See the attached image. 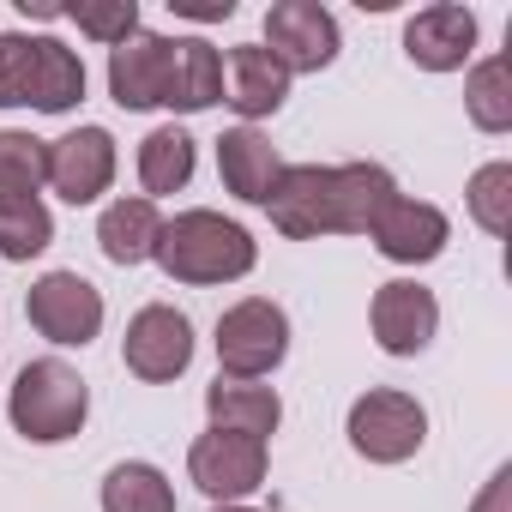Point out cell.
Segmentation results:
<instances>
[{"label": "cell", "mask_w": 512, "mask_h": 512, "mask_svg": "<svg viewBox=\"0 0 512 512\" xmlns=\"http://www.w3.org/2000/svg\"><path fill=\"white\" fill-rule=\"evenodd\" d=\"M211 512H253V506H247V500H235V506H211Z\"/></svg>", "instance_id": "30"}, {"label": "cell", "mask_w": 512, "mask_h": 512, "mask_svg": "<svg viewBox=\"0 0 512 512\" xmlns=\"http://www.w3.org/2000/svg\"><path fill=\"white\" fill-rule=\"evenodd\" d=\"M121 362L133 380L145 386H169L187 374L193 362V320L169 302H145L133 320H127V338H121Z\"/></svg>", "instance_id": "9"}, {"label": "cell", "mask_w": 512, "mask_h": 512, "mask_svg": "<svg viewBox=\"0 0 512 512\" xmlns=\"http://www.w3.org/2000/svg\"><path fill=\"white\" fill-rule=\"evenodd\" d=\"M344 434H350L356 458H368V464H404L428 440V410H422V398H410L398 386H374V392H362L350 404Z\"/></svg>", "instance_id": "6"}, {"label": "cell", "mask_w": 512, "mask_h": 512, "mask_svg": "<svg viewBox=\"0 0 512 512\" xmlns=\"http://www.w3.org/2000/svg\"><path fill=\"white\" fill-rule=\"evenodd\" d=\"M392 199L398 181L386 163H284L266 211L278 235L320 241V235H368Z\"/></svg>", "instance_id": "1"}, {"label": "cell", "mask_w": 512, "mask_h": 512, "mask_svg": "<svg viewBox=\"0 0 512 512\" xmlns=\"http://www.w3.org/2000/svg\"><path fill=\"white\" fill-rule=\"evenodd\" d=\"M464 205H470V223L482 235H506L512 229V163L506 157L482 163L470 175V187H464Z\"/></svg>", "instance_id": "25"}, {"label": "cell", "mask_w": 512, "mask_h": 512, "mask_svg": "<svg viewBox=\"0 0 512 512\" xmlns=\"http://www.w3.org/2000/svg\"><path fill=\"white\" fill-rule=\"evenodd\" d=\"M85 103V61L61 37L7 31L0 37V109L73 115Z\"/></svg>", "instance_id": "3"}, {"label": "cell", "mask_w": 512, "mask_h": 512, "mask_svg": "<svg viewBox=\"0 0 512 512\" xmlns=\"http://www.w3.org/2000/svg\"><path fill=\"white\" fill-rule=\"evenodd\" d=\"M266 470H272V452L266 440L253 434H223V428H205L193 446H187V482L211 500V506H235L247 494L266 488Z\"/></svg>", "instance_id": "7"}, {"label": "cell", "mask_w": 512, "mask_h": 512, "mask_svg": "<svg viewBox=\"0 0 512 512\" xmlns=\"http://www.w3.org/2000/svg\"><path fill=\"white\" fill-rule=\"evenodd\" d=\"M109 97L133 115L163 109V97H169V37L139 25L121 49H109Z\"/></svg>", "instance_id": "16"}, {"label": "cell", "mask_w": 512, "mask_h": 512, "mask_svg": "<svg viewBox=\"0 0 512 512\" xmlns=\"http://www.w3.org/2000/svg\"><path fill=\"white\" fill-rule=\"evenodd\" d=\"M25 314H31V326L49 338V344H61V350H85L97 332H103V290L91 284V278H79V272H43L37 284H31V296H25Z\"/></svg>", "instance_id": "8"}, {"label": "cell", "mask_w": 512, "mask_h": 512, "mask_svg": "<svg viewBox=\"0 0 512 512\" xmlns=\"http://www.w3.org/2000/svg\"><path fill=\"white\" fill-rule=\"evenodd\" d=\"M193 169H199V145H193V133L187 127H151L145 139H139V187H145V199H163V193H181L187 181H193Z\"/></svg>", "instance_id": "21"}, {"label": "cell", "mask_w": 512, "mask_h": 512, "mask_svg": "<svg viewBox=\"0 0 512 512\" xmlns=\"http://www.w3.org/2000/svg\"><path fill=\"white\" fill-rule=\"evenodd\" d=\"M49 181V139L0 127V193H43Z\"/></svg>", "instance_id": "26"}, {"label": "cell", "mask_w": 512, "mask_h": 512, "mask_svg": "<svg viewBox=\"0 0 512 512\" xmlns=\"http://www.w3.org/2000/svg\"><path fill=\"white\" fill-rule=\"evenodd\" d=\"M217 175H223V187L241 205H260L266 211V199H272V187L284 175V157H278V145L260 127H223V139H217Z\"/></svg>", "instance_id": "17"}, {"label": "cell", "mask_w": 512, "mask_h": 512, "mask_svg": "<svg viewBox=\"0 0 512 512\" xmlns=\"http://www.w3.org/2000/svg\"><path fill=\"white\" fill-rule=\"evenodd\" d=\"M404 55L422 73H458V67H470V55H476V13L458 7V0H434V7L410 13Z\"/></svg>", "instance_id": "14"}, {"label": "cell", "mask_w": 512, "mask_h": 512, "mask_svg": "<svg viewBox=\"0 0 512 512\" xmlns=\"http://www.w3.org/2000/svg\"><path fill=\"white\" fill-rule=\"evenodd\" d=\"M151 260L163 266V278L205 290V284H235V278H247L253 266H260V241H253L235 217L193 205V211L163 217V235H157V253H151Z\"/></svg>", "instance_id": "2"}, {"label": "cell", "mask_w": 512, "mask_h": 512, "mask_svg": "<svg viewBox=\"0 0 512 512\" xmlns=\"http://www.w3.org/2000/svg\"><path fill=\"white\" fill-rule=\"evenodd\" d=\"M7 416H13V434H25L31 446H61L85 428L91 416V386L73 362L61 356H37L19 368L13 392H7Z\"/></svg>", "instance_id": "4"}, {"label": "cell", "mask_w": 512, "mask_h": 512, "mask_svg": "<svg viewBox=\"0 0 512 512\" xmlns=\"http://www.w3.org/2000/svg\"><path fill=\"white\" fill-rule=\"evenodd\" d=\"M157 235H163V211L145 193H121L97 217V247H103L109 266H145L157 253Z\"/></svg>", "instance_id": "18"}, {"label": "cell", "mask_w": 512, "mask_h": 512, "mask_svg": "<svg viewBox=\"0 0 512 512\" xmlns=\"http://www.w3.org/2000/svg\"><path fill=\"white\" fill-rule=\"evenodd\" d=\"M368 326H374V344L386 356H422L434 344V332H440V302L416 278H392V284L374 290Z\"/></svg>", "instance_id": "12"}, {"label": "cell", "mask_w": 512, "mask_h": 512, "mask_svg": "<svg viewBox=\"0 0 512 512\" xmlns=\"http://www.w3.org/2000/svg\"><path fill=\"white\" fill-rule=\"evenodd\" d=\"M217 374L223 380H266L290 356V314L272 296H241L217 320Z\"/></svg>", "instance_id": "5"}, {"label": "cell", "mask_w": 512, "mask_h": 512, "mask_svg": "<svg viewBox=\"0 0 512 512\" xmlns=\"http://www.w3.org/2000/svg\"><path fill=\"white\" fill-rule=\"evenodd\" d=\"M368 241H374L380 260H392V266H428V260H440L446 241H452V217H446L440 205H428V199H404V193H398V199L374 217Z\"/></svg>", "instance_id": "13"}, {"label": "cell", "mask_w": 512, "mask_h": 512, "mask_svg": "<svg viewBox=\"0 0 512 512\" xmlns=\"http://www.w3.org/2000/svg\"><path fill=\"white\" fill-rule=\"evenodd\" d=\"M223 103L241 115V127L266 121L290 103V73L278 67V55L266 43H235L223 55Z\"/></svg>", "instance_id": "15"}, {"label": "cell", "mask_w": 512, "mask_h": 512, "mask_svg": "<svg viewBox=\"0 0 512 512\" xmlns=\"http://www.w3.org/2000/svg\"><path fill=\"white\" fill-rule=\"evenodd\" d=\"M55 241V217L43 205V193H0V260H37Z\"/></svg>", "instance_id": "22"}, {"label": "cell", "mask_w": 512, "mask_h": 512, "mask_svg": "<svg viewBox=\"0 0 512 512\" xmlns=\"http://www.w3.org/2000/svg\"><path fill=\"white\" fill-rule=\"evenodd\" d=\"M464 115L482 133H506L512 127V55H488L470 67L464 79Z\"/></svg>", "instance_id": "24"}, {"label": "cell", "mask_w": 512, "mask_h": 512, "mask_svg": "<svg viewBox=\"0 0 512 512\" xmlns=\"http://www.w3.org/2000/svg\"><path fill=\"white\" fill-rule=\"evenodd\" d=\"M121 169V151H115V133L109 127H73L61 139H49V181L67 205H97L109 193Z\"/></svg>", "instance_id": "10"}, {"label": "cell", "mask_w": 512, "mask_h": 512, "mask_svg": "<svg viewBox=\"0 0 512 512\" xmlns=\"http://www.w3.org/2000/svg\"><path fill=\"white\" fill-rule=\"evenodd\" d=\"M169 13L175 19H193V25H217L235 13V0H169Z\"/></svg>", "instance_id": "29"}, {"label": "cell", "mask_w": 512, "mask_h": 512, "mask_svg": "<svg viewBox=\"0 0 512 512\" xmlns=\"http://www.w3.org/2000/svg\"><path fill=\"white\" fill-rule=\"evenodd\" d=\"M470 512H512V464H500V470L482 482V494L470 500Z\"/></svg>", "instance_id": "28"}, {"label": "cell", "mask_w": 512, "mask_h": 512, "mask_svg": "<svg viewBox=\"0 0 512 512\" xmlns=\"http://www.w3.org/2000/svg\"><path fill=\"white\" fill-rule=\"evenodd\" d=\"M205 416H211V428H223V434H253V440H272L278 434V422H284V398L272 392V386H260V380H211L205 386Z\"/></svg>", "instance_id": "19"}, {"label": "cell", "mask_w": 512, "mask_h": 512, "mask_svg": "<svg viewBox=\"0 0 512 512\" xmlns=\"http://www.w3.org/2000/svg\"><path fill=\"white\" fill-rule=\"evenodd\" d=\"M103 512H175V482L157 464L127 458L103 476Z\"/></svg>", "instance_id": "23"}, {"label": "cell", "mask_w": 512, "mask_h": 512, "mask_svg": "<svg viewBox=\"0 0 512 512\" xmlns=\"http://www.w3.org/2000/svg\"><path fill=\"white\" fill-rule=\"evenodd\" d=\"M61 19H73L91 43L121 49L139 31V0H79V7H61Z\"/></svg>", "instance_id": "27"}, {"label": "cell", "mask_w": 512, "mask_h": 512, "mask_svg": "<svg viewBox=\"0 0 512 512\" xmlns=\"http://www.w3.org/2000/svg\"><path fill=\"white\" fill-rule=\"evenodd\" d=\"M266 49L278 55V67L296 73H320L338 61V19L320 0H278L266 13Z\"/></svg>", "instance_id": "11"}, {"label": "cell", "mask_w": 512, "mask_h": 512, "mask_svg": "<svg viewBox=\"0 0 512 512\" xmlns=\"http://www.w3.org/2000/svg\"><path fill=\"white\" fill-rule=\"evenodd\" d=\"M211 103H223V55L205 37H169V97H163V109L199 115Z\"/></svg>", "instance_id": "20"}]
</instances>
